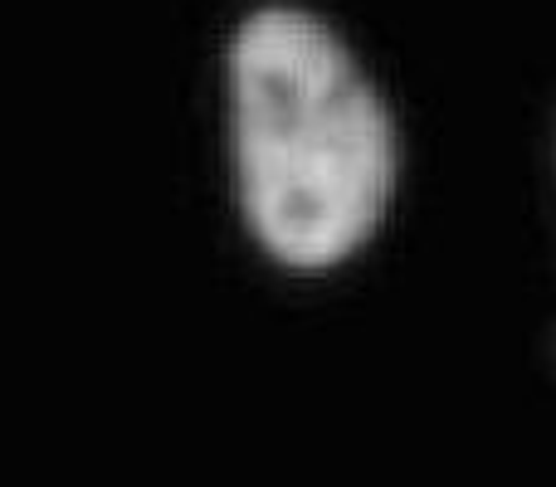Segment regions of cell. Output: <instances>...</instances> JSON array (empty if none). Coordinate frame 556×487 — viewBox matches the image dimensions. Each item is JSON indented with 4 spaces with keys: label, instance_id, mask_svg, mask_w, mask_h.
I'll use <instances>...</instances> for the list:
<instances>
[{
    "label": "cell",
    "instance_id": "1",
    "mask_svg": "<svg viewBox=\"0 0 556 487\" xmlns=\"http://www.w3.org/2000/svg\"><path fill=\"white\" fill-rule=\"evenodd\" d=\"M240 205L283 268L323 273L381 230L395 127L352 49L317 15L264 5L230 44Z\"/></svg>",
    "mask_w": 556,
    "mask_h": 487
}]
</instances>
